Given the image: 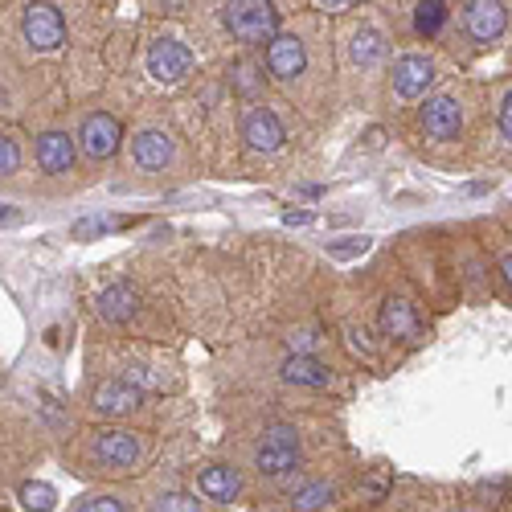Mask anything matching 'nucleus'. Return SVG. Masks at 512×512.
<instances>
[{
	"label": "nucleus",
	"mask_w": 512,
	"mask_h": 512,
	"mask_svg": "<svg viewBox=\"0 0 512 512\" xmlns=\"http://www.w3.org/2000/svg\"><path fill=\"white\" fill-rule=\"evenodd\" d=\"M119 140H123V127H119V119L107 115V111L87 115V119H82V127H78V148L87 152L91 160L115 156V152H119Z\"/></svg>",
	"instance_id": "obj_4"
},
{
	"label": "nucleus",
	"mask_w": 512,
	"mask_h": 512,
	"mask_svg": "<svg viewBox=\"0 0 512 512\" xmlns=\"http://www.w3.org/2000/svg\"><path fill=\"white\" fill-rule=\"evenodd\" d=\"M504 279L512 283V254H508V259H504Z\"/></svg>",
	"instance_id": "obj_34"
},
{
	"label": "nucleus",
	"mask_w": 512,
	"mask_h": 512,
	"mask_svg": "<svg viewBox=\"0 0 512 512\" xmlns=\"http://www.w3.org/2000/svg\"><path fill=\"white\" fill-rule=\"evenodd\" d=\"M287 345H291V357H308V353H312V345H316V332H312V328L291 332V336H287Z\"/></svg>",
	"instance_id": "obj_27"
},
{
	"label": "nucleus",
	"mask_w": 512,
	"mask_h": 512,
	"mask_svg": "<svg viewBox=\"0 0 512 512\" xmlns=\"http://www.w3.org/2000/svg\"><path fill=\"white\" fill-rule=\"evenodd\" d=\"M197 484H201V492H205L209 500H218V504H230V500L242 492V476L234 472V467H226V463L205 467Z\"/></svg>",
	"instance_id": "obj_16"
},
{
	"label": "nucleus",
	"mask_w": 512,
	"mask_h": 512,
	"mask_svg": "<svg viewBox=\"0 0 512 512\" xmlns=\"http://www.w3.org/2000/svg\"><path fill=\"white\" fill-rule=\"evenodd\" d=\"M37 168L50 177H62L74 168V140L66 132H46L37 136Z\"/></svg>",
	"instance_id": "obj_13"
},
{
	"label": "nucleus",
	"mask_w": 512,
	"mask_h": 512,
	"mask_svg": "<svg viewBox=\"0 0 512 512\" xmlns=\"http://www.w3.org/2000/svg\"><path fill=\"white\" fill-rule=\"evenodd\" d=\"M13 222H21V213L17 209H0V226H13Z\"/></svg>",
	"instance_id": "obj_32"
},
{
	"label": "nucleus",
	"mask_w": 512,
	"mask_h": 512,
	"mask_svg": "<svg viewBox=\"0 0 512 512\" xmlns=\"http://www.w3.org/2000/svg\"><path fill=\"white\" fill-rule=\"evenodd\" d=\"M95 308H99V316H103V320L123 324V320H132V312L140 308V291H136L132 283H111V287H103V291H99Z\"/></svg>",
	"instance_id": "obj_15"
},
{
	"label": "nucleus",
	"mask_w": 512,
	"mask_h": 512,
	"mask_svg": "<svg viewBox=\"0 0 512 512\" xmlns=\"http://www.w3.org/2000/svg\"><path fill=\"white\" fill-rule=\"evenodd\" d=\"M254 467H259L263 476H287L300 467V435L291 431V426H271L267 439L259 443L254 451Z\"/></svg>",
	"instance_id": "obj_2"
},
{
	"label": "nucleus",
	"mask_w": 512,
	"mask_h": 512,
	"mask_svg": "<svg viewBox=\"0 0 512 512\" xmlns=\"http://www.w3.org/2000/svg\"><path fill=\"white\" fill-rule=\"evenodd\" d=\"M500 132H504V140L512 144V91H508L504 103H500Z\"/></svg>",
	"instance_id": "obj_29"
},
{
	"label": "nucleus",
	"mask_w": 512,
	"mask_h": 512,
	"mask_svg": "<svg viewBox=\"0 0 512 512\" xmlns=\"http://www.w3.org/2000/svg\"><path fill=\"white\" fill-rule=\"evenodd\" d=\"M91 451H95V463L107 467V472H127L140 459V439L132 431H99Z\"/></svg>",
	"instance_id": "obj_6"
},
{
	"label": "nucleus",
	"mask_w": 512,
	"mask_h": 512,
	"mask_svg": "<svg viewBox=\"0 0 512 512\" xmlns=\"http://www.w3.org/2000/svg\"><path fill=\"white\" fill-rule=\"evenodd\" d=\"M332 484L328 480H316V484H304L300 492H295V500H291V508L295 512H320L324 504H332Z\"/></svg>",
	"instance_id": "obj_21"
},
{
	"label": "nucleus",
	"mask_w": 512,
	"mask_h": 512,
	"mask_svg": "<svg viewBox=\"0 0 512 512\" xmlns=\"http://www.w3.org/2000/svg\"><path fill=\"white\" fill-rule=\"evenodd\" d=\"M435 82V62L422 58V54H402L394 62V91L402 99H418L426 87Z\"/></svg>",
	"instance_id": "obj_11"
},
{
	"label": "nucleus",
	"mask_w": 512,
	"mask_h": 512,
	"mask_svg": "<svg viewBox=\"0 0 512 512\" xmlns=\"http://www.w3.org/2000/svg\"><path fill=\"white\" fill-rule=\"evenodd\" d=\"M115 222H107V218H82V222H74V238H95V234H107Z\"/></svg>",
	"instance_id": "obj_28"
},
{
	"label": "nucleus",
	"mask_w": 512,
	"mask_h": 512,
	"mask_svg": "<svg viewBox=\"0 0 512 512\" xmlns=\"http://www.w3.org/2000/svg\"><path fill=\"white\" fill-rule=\"evenodd\" d=\"M21 504L29 508V512H54V504H58V492L50 488V484H41V480H29V484H21Z\"/></svg>",
	"instance_id": "obj_22"
},
{
	"label": "nucleus",
	"mask_w": 512,
	"mask_h": 512,
	"mask_svg": "<svg viewBox=\"0 0 512 512\" xmlns=\"http://www.w3.org/2000/svg\"><path fill=\"white\" fill-rule=\"evenodd\" d=\"M189 70H193V54H189L185 41H177V37L152 41V50H148V74L156 82H181Z\"/></svg>",
	"instance_id": "obj_5"
},
{
	"label": "nucleus",
	"mask_w": 512,
	"mask_h": 512,
	"mask_svg": "<svg viewBox=\"0 0 512 512\" xmlns=\"http://www.w3.org/2000/svg\"><path fill=\"white\" fill-rule=\"evenodd\" d=\"M17 168H21V148H17L13 136L0 132V177H13Z\"/></svg>",
	"instance_id": "obj_25"
},
{
	"label": "nucleus",
	"mask_w": 512,
	"mask_h": 512,
	"mask_svg": "<svg viewBox=\"0 0 512 512\" xmlns=\"http://www.w3.org/2000/svg\"><path fill=\"white\" fill-rule=\"evenodd\" d=\"M349 54L357 66H377L386 58V41H381V33H373V29H357L349 41Z\"/></svg>",
	"instance_id": "obj_19"
},
{
	"label": "nucleus",
	"mask_w": 512,
	"mask_h": 512,
	"mask_svg": "<svg viewBox=\"0 0 512 512\" xmlns=\"http://www.w3.org/2000/svg\"><path fill=\"white\" fill-rule=\"evenodd\" d=\"M78 512H127V504L119 496H87L78 504Z\"/></svg>",
	"instance_id": "obj_26"
},
{
	"label": "nucleus",
	"mask_w": 512,
	"mask_h": 512,
	"mask_svg": "<svg viewBox=\"0 0 512 512\" xmlns=\"http://www.w3.org/2000/svg\"><path fill=\"white\" fill-rule=\"evenodd\" d=\"M132 160L144 168V173H160V168L173 160V140L164 132H156V127H148V132L132 136Z\"/></svg>",
	"instance_id": "obj_14"
},
{
	"label": "nucleus",
	"mask_w": 512,
	"mask_h": 512,
	"mask_svg": "<svg viewBox=\"0 0 512 512\" xmlns=\"http://www.w3.org/2000/svg\"><path fill=\"white\" fill-rule=\"evenodd\" d=\"M463 25L476 41H496L508 25V9L500 5V0H472L467 13H463Z\"/></svg>",
	"instance_id": "obj_12"
},
{
	"label": "nucleus",
	"mask_w": 512,
	"mask_h": 512,
	"mask_svg": "<svg viewBox=\"0 0 512 512\" xmlns=\"http://www.w3.org/2000/svg\"><path fill=\"white\" fill-rule=\"evenodd\" d=\"M422 127H426V136H431V140H455L459 127H463L459 103H455L451 95L426 99V107H422Z\"/></svg>",
	"instance_id": "obj_10"
},
{
	"label": "nucleus",
	"mask_w": 512,
	"mask_h": 512,
	"mask_svg": "<svg viewBox=\"0 0 512 512\" xmlns=\"http://www.w3.org/2000/svg\"><path fill=\"white\" fill-rule=\"evenodd\" d=\"M222 21L242 46H263V41H275L279 33V13L267 0H234V5H226Z\"/></svg>",
	"instance_id": "obj_1"
},
{
	"label": "nucleus",
	"mask_w": 512,
	"mask_h": 512,
	"mask_svg": "<svg viewBox=\"0 0 512 512\" xmlns=\"http://www.w3.org/2000/svg\"><path fill=\"white\" fill-rule=\"evenodd\" d=\"M242 140L254 148V152H279L287 132H283V123L271 107H254L246 119H242Z\"/></svg>",
	"instance_id": "obj_9"
},
{
	"label": "nucleus",
	"mask_w": 512,
	"mask_h": 512,
	"mask_svg": "<svg viewBox=\"0 0 512 512\" xmlns=\"http://www.w3.org/2000/svg\"><path fill=\"white\" fill-rule=\"evenodd\" d=\"M230 82H234L238 95H259V91H263V70L254 66V62H234Z\"/></svg>",
	"instance_id": "obj_23"
},
{
	"label": "nucleus",
	"mask_w": 512,
	"mask_h": 512,
	"mask_svg": "<svg viewBox=\"0 0 512 512\" xmlns=\"http://www.w3.org/2000/svg\"><path fill=\"white\" fill-rule=\"evenodd\" d=\"M283 222H287V226H308L312 213H283Z\"/></svg>",
	"instance_id": "obj_31"
},
{
	"label": "nucleus",
	"mask_w": 512,
	"mask_h": 512,
	"mask_svg": "<svg viewBox=\"0 0 512 512\" xmlns=\"http://www.w3.org/2000/svg\"><path fill=\"white\" fill-rule=\"evenodd\" d=\"M308 66V50H304V41L295 37V33H275V41L267 46V70L283 82L291 78H300Z\"/></svg>",
	"instance_id": "obj_8"
},
{
	"label": "nucleus",
	"mask_w": 512,
	"mask_h": 512,
	"mask_svg": "<svg viewBox=\"0 0 512 512\" xmlns=\"http://www.w3.org/2000/svg\"><path fill=\"white\" fill-rule=\"evenodd\" d=\"M324 9H328V13H345V9H353V5H349V0H332V5H324Z\"/></svg>",
	"instance_id": "obj_33"
},
{
	"label": "nucleus",
	"mask_w": 512,
	"mask_h": 512,
	"mask_svg": "<svg viewBox=\"0 0 512 512\" xmlns=\"http://www.w3.org/2000/svg\"><path fill=\"white\" fill-rule=\"evenodd\" d=\"M21 29H25V41L41 54L58 50L66 41V21H62V13L54 5H29L25 17H21Z\"/></svg>",
	"instance_id": "obj_3"
},
{
	"label": "nucleus",
	"mask_w": 512,
	"mask_h": 512,
	"mask_svg": "<svg viewBox=\"0 0 512 512\" xmlns=\"http://www.w3.org/2000/svg\"><path fill=\"white\" fill-rule=\"evenodd\" d=\"M152 512H201V504L185 492H164V496H156Z\"/></svg>",
	"instance_id": "obj_24"
},
{
	"label": "nucleus",
	"mask_w": 512,
	"mask_h": 512,
	"mask_svg": "<svg viewBox=\"0 0 512 512\" xmlns=\"http://www.w3.org/2000/svg\"><path fill=\"white\" fill-rule=\"evenodd\" d=\"M447 21V5L443 0H422V5L414 9V33L418 37H435Z\"/></svg>",
	"instance_id": "obj_20"
},
{
	"label": "nucleus",
	"mask_w": 512,
	"mask_h": 512,
	"mask_svg": "<svg viewBox=\"0 0 512 512\" xmlns=\"http://www.w3.org/2000/svg\"><path fill=\"white\" fill-rule=\"evenodd\" d=\"M418 328L422 324H418V316H414V308L406 300H386V304H381V332H386V336L414 340Z\"/></svg>",
	"instance_id": "obj_17"
},
{
	"label": "nucleus",
	"mask_w": 512,
	"mask_h": 512,
	"mask_svg": "<svg viewBox=\"0 0 512 512\" xmlns=\"http://www.w3.org/2000/svg\"><path fill=\"white\" fill-rule=\"evenodd\" d=\"M140 402H144V390L132 386V381H123V377L119 381H99V386L91 390V406L107 418L132 414V410H140Z\"/></svg>",
	"instance_id": "obj_7"
},
{
	"label": "nucleus",
	"mask_w": 512,
	"mask_h": 512,
	"mask_svg": "<svg viewBox=\"0 0 512 512\" xmlns=\"http://www.w3.org/2000/svg\"><path fill=\"white\" fill-rule=\"evenodd\" d=\"M279 373H283V381H291V386H328L332 381V373L316 357H287Z\"/></svg>",
	"instance_id": "obj_18"
},
{
	"label": "nucleus",
	"mask_w": 512,
	"mask_h": 512,
	"mask_svg": "<svg viewBox=\"0 0 512 512\" xmlns=\"http://www.w3.org/2000/svg\"><path fill=\"white\" fill-rule=\"evenodd\" d=\"M365 246H369L365 238H357V242H336V246H332V254H336V259H353V254H361Z\"/></svg>",
	"instance_id": "obj_30"
}]
</instances>
